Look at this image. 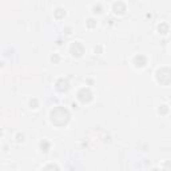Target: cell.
I'll use <instances>...</instances> for the list:
<instances>
[{
	"label": "cell",
	"mask_w": 171,
	"mask_h": 171,
	"mask_svg": "<svg viewBox=\"0 0 171 171\" xmlns=\"http://www.w3.org/2000/svg\"><path fill=\"white\" fill-rule=\"evenodd\" d=\"M70 112L64 107H56L51 111V122L55 126H65L70 122Z\"/></svg>",
	"instance_id": "6da1fadb"
},
{
	"label": "cell",
	"mask_w": 171,
	"mask_h": 171,
	"mask_svg": "<svg viewBox=\"0 0 171 171\" xmlns=\"http://www.w3.org/2000/svg\"><path fill=\"white\" fill-rule=\"evenodd\" d=\"M156 80L165 86L170 84L171 83V70L170 68H161V70L156 72Z\"/></svg>",
	"instance_id": "7a4b0ae2"
},
{
	"label": "cell",
	"mask_w": 171,
	"mask_h": 171,
	"mask_svg": "<svg viewBox=\"0 0 171 171\" xmlns=\"http://www.w3.org/2000/svg\"><path fill=\"white\" fill-rule=\"evenodd\" d=\"M70 52L72 56L75 58H80L83 54H84V47H83L79 42H75L71 44V48H70Z\"/></svg>",
	"instance_id": "3957f363"
},
{
	"label": "cell",
	"mask_w": 171,
	"mask_h": 171,
	"mask_svg": "<svg viewBox=\"0 0 171 171\" xmlns=\"http://www.w3.org/2000/svg\"><path fill=\"white\" fill-rule=\"evenodd\" d=\"M78 99L82 102V103H88V102L92 100V92L88 88H82L78 92Z\"/></svg>",
	"instance_id": "277c9868"
},
{
	"label": "cell",
	"mask_w": 171,
	"mask_h": 171,
	"mask_svg": "<svg viewBox=\"0 0 171 171\" xmlns=\"http://www.w3.org/2000/svg\"><path fill=\"white\" fill-rule=\"evenodd\" d=\"M56 90L59 91V92H65V91H68V88H70V83H68L67 79H59V80L56 82Z\"/></svg>",
	"instance_id": "5b68a950"
},
{
	"label": "cell",
	"mask_w": 171,
	"mask_h": 171,
	"mask_svg": "<svg viewBox=\"0 0 171 171\" xmlns=\"http://www.w3.org/2000/svg\"><path fill=\"white\" fill-rule=\"evenodd\" d=\"M112 9H114V12L116 15H123V13L126 12V6H125V3H122V2H116L114 7H112Z\"/></svg>",
	"instance_id": "8992f818"
},
{
	"label": "cell",
	"mask_w": 171,
	"mask_h": 171,
	"mask_svg": "<svg viewBox=\"0 0 171 171\" xmlns=\"http://www.w3.org/2000/svg\"><path fill=\"white\" fill-rule=\"evenodd\" d=\"M134 64H135L136 67H144V65L147 64L146 56H143V55H136L135 58H134Z\"/></svg>",
	"instance_id": "52a82bcc"
},
{
	"label": "cell",
	"mask_w": 171,
	"mask_h": 171,
	"mask_svg": "<svg viewBox=\"0 0 171 171\" xmlns=\"http://www.w3.org/2000/svg\"><path fill=\"white\" fill-rule=\"evenodd\" d=\"M158 31L161 32L162 35H166L167 32L170 31V25L167 23H161V24H159V27H158Z\"/></svg>",
	"instance_id": "ba28073f"
},
{
	"label": "cell",
	"mask_w": 171,
	"mask_h": 171,
	"mask_svg": "<svg viewBox=\"0 0 171 171\" xmlns=\"http://www.w3.org/2000/svg\"><path fill=\"white\" fill-rule=\"evenodd\" d=\"M64 15H65V11L63 8H58L55 11V17H56V19H63Z\"/></svg>",
	"instance_id": "9c48e42d"
},
{
	"label": "cell",
	"mask_w": 171,
	"mask_h": 171,
	"mask_svg": "<svg viewBox=\"0 0 171 171\" xmlns=\"http://www.w3.org/2000/svg\"><path fill=\"white\" fill-rule=\"evenodd\" d=\"M40 148H42V151H44V152H47L50 150V143L47 140H43L42 143H40Z\"/></svg>",
	"instance_id": "30bf717a"
},
{
	"label": "cell",
	"mask_w": 171,
	"mask_h": 171,
	"mask_svg": "<svg viewBox=\"0 0 171 171\" xmlns=\"http://www.w3.org/2000/svg\"><path fill=\"white\" fill-rule=\"evenodd\" d=\"M167 112H169V107H167V106H165V104H163V106H161V108H159V114H162V115H166Z\"/></svg>",
	"instance_id": "8fae6325"
},
{
	"label": "cell",
	"mask_w": 171,
	"mask_h": 171,
	"mask_svg": "<svg viewBox=\"0 0 171 171\" xmlns=\"http://www.w3.org/2000/svg\"><path fill=\"white\" fill-rule=\"evenodd\" d=\"M87 25H88L90 28L96 27V20H94V19H88V20H87Z\"/></svg>",
	"instance_id": "7c38bea8"
},
{
	"label": "cell",
	"mask_w": 171,
	"mask_h": 171,
	"mask_svg": "<svg viewBox=\"0 0 171 171\" xmlns=\"http://www.w3.org/2000/svg\"><path fill=\"white\" fill-rule=\"evenodd\" d=\"M30 106H31L32 108H36V107H38V100H36L35 98H34V99H31V100H30Z\"/></svg>",
	"instance_id": "4fadbf2b"
},
{
	"label": "cell",
	"mask_w": 171,
	"mask_h": 171,
	"mask_svg": "<svg viewBox=\"0 0 171 171\" xmlns=\"http://www.w3.org/2000/svg\"><path fill=\"white\" fill-rule=\"evenodd\" d=\"M59 170V167L58 166H55V165H50V166H47V167H44V170Z\"/></svg>",
	"instance_id": "5bb4252c"
},
{
	"label": "cell",
	"mask_w": 171,
	"mask_h": 171,
	"mask_svg": "<svg viewBox=\"0 0 171 171\" xmlns=\"http://www.w3.org/2000/svg\"><path fill=\"white\" fill-rule=\"evenodd\" d=\"M94 12H95V13H100L102 12V6H96L95 8H94Z\"/></svg>",
	"instance_id": "9a60e30c"
},
{
	"label": "cell",
	"mask_w": 171,
	"mask_h": 171,
	"mask_svg": "<svg viewBox=\"0 0 171 171\" xmlns=\"http://www.w3.org/2000/svg\"><path fill=\"white\" fill-rule=\"evenodd\" d=\"M51 60H52L54 63H58V61H59V56H58V55H54L52 58H51Z\"/></svg>",
	"instance_id": "2e32d148"
},
{
	"label": "cell",
	"mask_w": 171,
	"mask_h": 171,
	"mask_svg": "<svg viewBox=\"0 0 171 171\" xmlns=\"http://www.w3.org/2000/svg\"><path fill=\"white\" fill-rule=\"evenodd\" d=\"M17 142H23V135H17Z\"/></svg>",
	"instance_id": "e0dca14e"
},
{
	"label": "cell",
	"mask_w": 171,
	"mask_h": 171,
	"mask_svg": "<svg viewBox=\"0 0 171 171\" xmlns=\"http://www.w3.org/2000/svg\"><path fill=\"white\" fill-rule=\"evenodd\" d=\"M165 169H171V163H166V165H165Z\"/></svg>",
	"instance_id": "ac0fdd59"
}]
</instances>
